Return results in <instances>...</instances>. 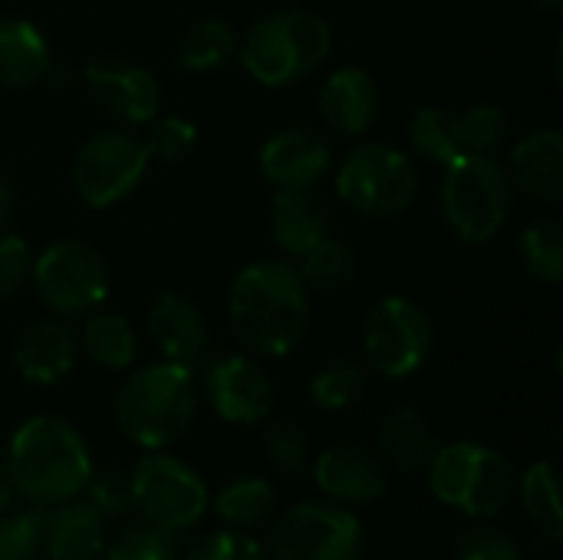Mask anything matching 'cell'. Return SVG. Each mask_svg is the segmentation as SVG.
<instances>
[{
    "mask_svg": "<svg viewBox=\"0 0 563 560\" xmlns=\"http://www.w3.org/2000/svg\"><path fill=\"white\" fill-rule=\"evenodd\" d=\"M310 320V290L294 264L267 257L234 274L228 290V323L251 356H290L307 340Z\"/></svg>",
    "mask_w": 563,
    "mask_h": 560,
    "instance_id": "cell-1",
    "label": "cell"
},
{
    "mask_svg": "<svg viewBox=\"0 0 563 560\" xmlns=\"http://www.w3.org/2000/svg\"><path fill=\"white\" fill-rule=\"evenodd\" d=\"M3 469L10 475L13 495L40 508L79 498L96 472L82 432L69 419L53 413L33 416L16 426L7 446Z\"/></svg>",
    "mask_w": 563,
    "mask_h": 560,
    "instance_id": "cell-2",
    "label": "cell"
},
{
    "mask_svg": "<svg viewBox=\"0 0 563 560\" xmlns=\"http://www.w3.org/2000/svg\"><path fill=\"white\" fill-rule=\"evenodd\" d=\"M195 373L165 360L132 370L112 399L119 432L145 452H158L181 442L195 426Z\"/></svg>",
    "mask_w": 563,
    "mask_h": 560,
    "instance_id": "cell-3",
    "label": "cell"
},
{
    "mask_svg": "<svg viewBox=\"0 0 563 560\" xmlns=\"http://www.w3.org/2000/svg\"><path fill=\"white\" fill-rule=\"evenodd\" d=\"M333 53V26L327 17L290 7L251 23L238 43V59L247 76L267 89H287L310 79Z\"/></svg>",
    "mask_w": 563,
    "mask_h": 560,
    "instance_id": "cell-4",
    "label": "cell"
},
{
    "mask_svg": "<svg viewBox=\"0 0 563 560\" xmlns=\"http://www.w3.org/2000/svg\"><path fill=\"white\" fill-rule=\"evenodd\" d=\"M426 472L432 495L445 508L478 521L498 518L518 492L515 465L498 449L468 439L435 449Z\"/></svg>",
    "mask_w": 563,
    "mask_h": 560,
    "instance_id": "cell-5",
    "label": "cell"
},
{
    "mask_svg": "<svg viewBox=\"0 0 563 560\" xmlns=\"http://www.w3.org/2000/svg\"><path fill=\"white\" fill-rule=\"evenodd\" d=\"M515 185L495 155L459 158L445 168L442 218L465 244H488L508 224Z\"/></svg>",
    "mask_w": 563,
    "mask_h": 560,
    "instance_id": "cell-6",
    "label": "cell"
},
{
    "mask_svg": "<svg viewBox=\"0 0 563 560\" xmlns=\"http://www.w3.org/2000/svg\"><path fill=\"white\" fill-rule=\"evenodd\" d=\"M336 195L360 218H399L419 198V168L396 145L360 142L336 168Z\"/></svg>",
    "mask_w": 563,
    "mask_h": 560,
    "instance_id": "cell-7",
    "label": "cell"
},
{
    "mask_svg": "<svg viewBox=\"0 0 563 560\" xmlns=\"http://www.w3.org/2000/svg\"><path fill=\"white\" fill-rule=\"evenodd\" d=\"M30 284L53 317L73 320L99 310L109 297L106 257L76 238L46 244L30 264Z\"/></svg>",
    "mask_w": 563,
    "mask_h": 560,
    "instance_id": "cell-8",
    "label": "cell"
},
{
    "mask_svg": "<svg viewBox=\"0 0 563 560\" xmlns=\"http://www.w3.org/2000/svg\"><path fill=\"white\" fill-rule=\"evenodd\" d=\"M132 512L165 531L185 535L195 528L208 512V485L205 479L181 459L168 455L165 449L142 455L129 472Z\"/></svg>",
    "mask_w": 563,
    "mask_h": 560,
    "instance_id": "cell-9",
    "label": "cell"
},
{
    "mask_svg": "<svg viewBox=\"0 0 563 560\" xmlns=\"http://www.w3.org/2000/svg\"><path fill=\"white\" fill-rule=\"evenodd\" d=\"M271 560H363L366 531L360 518L333 502H300L274 518Z\"/></svg>",
    "mask_w": 563,
    "mask_h": 560,
    "instance_id": "cell-10",
    "label": "cell"
},
{
    "mask_svg": "<svg viewBox=\"0 0 563 560\" xmlns=\"http://www.w3.org/2000/svg\"><path fill=\"white\" fill-rule=\"evenodd\" d=\"M435 347L429 314L409 297H383L363 320V353L383 380H409L426 366Z\"/></svg>",
    "mask_w": 563,
    "mask_h": 560,
    "instance_id": "cell-11",
    "label": "cell"
},
{
    "mask_svg": "<svg viewBox=\"0 0 563 560\" xmlns=\"http://www.w3.org/2000/svg\"><path fill=\"white\" fill-rule=\"evenodd\" d=\"M145 139L125 129H102L89 135L73 158V188L89 208H112L125 201L148 172Z\"/></svg>",
    "mask_w": 563,
    "mask_h": 560,
    "instance_id": "cell-12",
    "label": "cell"
},
{
    "mask_svg": "<svg viewBox=\"0 0 563 560\" xmlns=\"http://www.w3.org/2000/svg\"><path fill=\"white\" fill-rule=\"evenodd\" d=\"M205 399L228 426H261L274 413V383L251 353H231L205 370Z\"/></svg>",
    "mask_w": 563,
    "mask_h": 560,
    "instance_id": "cell-13",
    "label": "cell"
},
{
    "mask_svg": "<svg viewBox=\"0 0 563 560\" xmlns=\"http://www.w3.org/2000/svg\"><path fill=\"white\" fill-rule=\"evenodd\" d=\"M86 89L92 102L122 125H145L158 119L162 86L155 73L125 59V56H99L86 66Z\"/></svg>",
    "mask_w": 563,
    "mask_h": 560,
    "instance_id": "cell-14",
    "label": "cell"
},
{
    "mask_svg": "<svg viewBox=\"0 0 563 560\" xmlns=\"http://www.w3.org/2000/svg\"><path fill=\"white\" fill-rule=\"evenodd\" d=\"M145 327L152 343L158 347L165 363L185 366V370H201L208 360V323L205 314L198 310V304L178 290H165L148 304L145 314Z\"/></svg>",
    "mask_w": 563,
    "mask_h": 560,
    "instance_id": "cell-15",
    "label": "cell"
},
{
    "mask_svg": "<svg viewBox=\"0 0 563 560\" xmlns=\"http://www.w3.org/2000/svg\"><path fill=\"white\" fill-rule=\"evenodd\" d=\"M313 482L327 495V502L343 508L376 505L389 488V472L379 455L360 446H333L317 455Z\"/></svg>",
    "mask_w": 563,
    "mask_h": 560,
    "instance_id": "cell-16",
    "label": "cell"
},
{
    "mask_svg": "<svg viewBox=\"0 0 563 560\" xmlns=\"http://www.w3.org/2000/svg\"><path fill=\"white\" fill-rule=\"evenodd\" d=\"M257 165L274 188H317L330 175L333 152L320 132L290 125L261 145Z\"/></svg>",
    "mask_w": 563,
    "mask_h": 560,
    "instance_id": "cell-17",
    "label": "cell"
},
{
    "mask_svg": "<svg viewBox=\"0 0 563 560\" xmlns=\"http://www.w3.org/2000/svg\"><path fill=\"white\" fill-rule=\"evenodd\" d=\"M76 360L79 340L63 317H43L26 323L13 347V366L33 386H53L66 380Z\"/></svg>",
    "mask_w": 563,
    "mask_h": 560,
    "instance_id": "cell-18",
    "label": "cell"
},
{
    "mask_svg": "<svg viewBox=\"0 0 563 560\" xmlns=\"http://www.w3.org/2000/svg\"><path fill=\"white\" fill-rule=\"evenodd\" d=\"M317 106H320L323 122L336 135L360 139L379 119V86H376V79L366 69L340 66V69H333L323 79Z\"/></svg>",
    "mask_w": 563,
    "mask_h": 560,
    "instance_id": "cell-19",
    "label": "cell"
},
{
    "mask_svg": "<svg viewBox=\"0 0 563 560\" xmlns=\"http://www.w3.org/2000/svg\"><path fill=\"white\" fill-rule=\"evenodd\" d=\"M511 185L541 205H558L563 198V135L554 125H541L521 135L511 149Z\"/></svg>",
    "mask_w": 563,
    "mask_h": 560,
    "instance_id": "cell-20",
    "label": "cell"
},
{
    "mask_svg": "<svg viewBox=\"0 0 563 560\" xmlns=\"http://www.w3.org/2000/svg\"><path fill=\"white\" fill-rule=\"evenodd\" d=\"M271 234L284 254L303 257L330 234L327 201L313 188H277L271 198Z\"/></svg>",
    "mask_w": 563,
    "mask_h": 560,
    "instance_id": "cell-21",
    "label": "cell"
},
{
    "mask_svg": "<svg viewBox=\"0 0 563 560\" xmlns=\"http://www.w3.org/2000/svg\"><path fill=\"white\" fill-rule=\"evenodd\" d=\"M106 538V518L86 498H69L46 512L43 554L49 560H96Z\"/></svg>",
    "mask_w": 563,
    "mask_h": 560,
    "instance_id": "cell-22",
    "label": "cell"
},
{
    "mask_svg": "<svg viewBox=\"0 0 563 560\" xmlns=\"http://www.w3.org/2000/svg\"><path fill=\"white\" fill-rule=\"evenodd\" d=\"M53 69L43 30L23 17L0 20V89H30Z\"/></svg>",
    "mask_w": 563,
    "mask_h": 560,
    "instance_id": "cell-23",
    "label": "cell"
},
{
    "mask_svg": "<svg viewBox=\"0 0 563 560\" xmlns=\"http://www.w3.org/2000/svg\"><path fill=\"white\" fill-rule=\"evenodd\" d=\"M376 449H379V462L386 469H396L402 475H416V472H426V465L432 462L439 442H435L432 422L419 409L396 406L379 422Z\"/></svg>",
    "mask_w": 563,
    "mask_h": 560,
    "instance_id": "cell-24",
    "label": "cell"
},
{
    "mask_svg": "<svg viewBox=\"0 0 563 560\" xmlns=\"http://www.w3.org/2000/svg\"><path fill=\"white\" fill-rule=\"evenodd\" d=\"M208 505L228 528L254 531L277 515V488L264 475H238Z\"/></svg>",
    "mask_w": 563,
    "mask_h": 560,
    "instance_id": "cell-25",
    "label": "cell"
},
{
    "mask_svg": "<svg viewBox=\"0 0 563 560\" xmlns=\"http://www.w3.org/2000/svg\"><path fill=\"white\" fill-rule=\"evenodd\" d=\"M79 350L102 370L122 373L132 370L135 356H139V340H135V327L122 317V314H86V323L79 330Z\"/></svg>",
    "mask_w": 563,
    "mask_h": 560,
    "instance_id": "cell-26",
    "label": "cell"
},
{
    "mask_svg": "<svg viewBox=\"0 0 563 560\" xmlns=\"http://www.w3.org/2000/svg\"><path fill=\"white\" fill-rule=\"evenodd\" d=\"M521 508L528 515V521L534 525V531L541 535L544 545H558L563 538V508H561V475L558 465L541 459L534 465H528V472L518 482Z\"/></svg>",
    "mask_w": 563,
    "mask_h": 560,
    "instance_id": "cell-27",
    "label": "cell"
},
{
    "mask_svg": "<svg viewBox=\"0 0 563 560\" xmlns=\"http://www.w3.org/2000/svg\"><path fill=\"white\" fill-rule=\"evenodd\" d=\"M300 281L307 284V290L317 294H340L346 290L356 277H360V254L340 241V238H323L320 244H313L297 267Z\"/></svg>",
    "mask_w": 563,
    "mask_h": 560,
    "instance_id": "cell-28",
    "label": "cell"
},
{
    "mask_svg": "<svg viewBox=\"0 0 563 560\" xmlns=\"http://www.w3.org/2000/svg\"><path fill=\"white\" fill-rule=\"evenodd\" d=\"M518 257L521 267L538 284H561L563 281V221L558 215H541L525 224L518 234Z\"/></svg>",
    "mask_w": 563,
    "mask_h": 560,
    "instance_id": "cell-29",
    "label": "cell"
},
{
    "mask_svg": "<svg viewBox=\"0 0 563 560\" xmlns=\"http://www.w3.org/2000/svg\"><path fill=\"white\" fill-rule=\"evenodd\" d=\"M366 389H369V373L353 356H336L323 363L307 386L310 403L320 413H346L366 396Z\"/></svg>",
    "mask_w": 563,
    "mask_h": 560,
    "instance_id": "cell-30",
    "label": "cell"
},
{
    "mask_svg": "<svg viewBox=\"0 0 563 560\" xmlns=\"http://www.w3.org/2000/svg\"><path fill=\"white\" fill-rule=\"evenodd\" d=\"M238 56V36L224 20H201L195 23L178 43V66L185 73H211Z\"/></svg>",
    "mask_w": 563,
    "mask_h": 560,
    "instance_id": "cell-31",
    "label": "cell"
},
{
    "mask_svg": "<svg viewBox=\"0 0 563 560\" xmlns=\"http://www.w3.org/2000/svg\"><path fill=\"white\" fill-rule=\"evenodd\" d=\"M455 135L462 158L472 155H495L511 135V116L495 102H478L455 112Z\"/></svg>",
    "mask_w": 563,
    "mask_h": 560,
    "instance_id": "cell-32",
    "label": "cell"
},
{
    "mask_svg": "<svg viewBox=\"0 0 563 560\" xmlns=\"http://www.w3.org/2000/svg\"><path fill=\"white\" fill-rule=\"evenodd\" d=\"M409 142L419 158L442 165V168L462 158L459 135H455V112L445 106H422L409 119Z\"/></svg>",
    "mask_w": 563,
    "mask_h": 560,
    "instance_id": "cell-33",
    "label": "cell"
},
{
    "mask_svg": "<svg viewBox=\"0 0 563 560\" xmlns=\"http://www.w3.org/2000/svg\"><path fill=\"white\" fill-rule=\"evenodd\" d=\"M102 554L106 560H181V535L142 521L106 538Z\"/></svg>",
    "mask_w": 563,
    "mask_h": 560,
    "instance_id": "cell-34",
    "label": "cell"
},
{
    "mask_svg": "<svg viewBox=\"0 0 563 560\" xmlns=\"http://www.w3.org/2000/svg\"><path fill=\"white\" fill-rule=\"evenodd\" d=\"M46 512L49 508L30 505L23 512L7 508L0 515V560H40Z\"/></svg>",
    "mask_w": 563,
    "mask_h": 560,
    "instance_id": "cell-35",
    "label": "cell"
},
{
    "mask_svg": "<svg viewBox=\"0 0 563 560\" xmlns=\"http://www.w3.org/2000/svg\"><path fill=\"white\" fill-rule=\"evenodd\" d=\"M198 145V125L185 116H165L152 125L145 149L152 158L165 162V165H178L191 155V149Z\"/></svg>",
    "mask_w": 563,
    "mask_h": 560,
    "instance_id": "cell-36",
    "label": "cell"
},
{
    "mask_svg": "<svg viewBox=\"0 0 563 560\" xmlns=\"http://www.w3.org/2000/svg\"><path fill=\"white\" fill-rule=\"evenodd\" d=\"M455 560H525V551L515 535L485 521L459 535Z\"/></svg>",
    "mask_w": 563,
    "mask_h": 560,
    "instance_id": "cell-37",
    "label": "cell"
},
{
    "mask_svg": "<svg viewBox=\"0 0 563 560\" xmlns=\"http://www.w3.org/2000/svg\"><path fill=\"white\" fill-rule=\"evenodd\" d=\"M261 449H264V459L277 469V472H300L307 465V455H310V442L303 436V429L290 426V422H274L264 429V439H261Z\"/></svg>",
    "mask_w": 563,
    "mask_h": 560,
    "instance_id": "cell-38",
    "label": "cell"
},
{
    "mask_svg": "<svg viewBox=\"0 0 563 560\" xmlns=\"http://www.w3.org/2000/svg\"><path fill=\"white\" fill-rule=\"evenodd\" d=\"M185 560H271V554L247 531L224 528V531H211L201 541H195V548L188 551Z\"/></svg>",
    "mask_w": 563,
    "mask_h": 560,
    "instance_id": "cell-39",
    "label": "cell"
},
{
    "mask_svg": "<svg viewBox=\"0 0 563 560\" xmlns=\"http://www.w3.org/2000/svg\"><path fill=\"white\" fill-rule=\"evenodd\" d=\"M86 502L106 518V521H119L125 515H132V492H129V475L119 472H106L89 479L86 485Z\"/></svg>",
    "mask_w": 563,
    "mask_h": 560,
    "instance_id": "cell-40",
    "label": "cell"
},
{
    "mask_svg": "<svg viewBox=\"0 0 563 560\" xmlns=\"http://www.w3.org/2000/svg\"><path fill=\"white\" fill-rule=\"evenodd\" d=\"M30 244L20 234H0V300H10L30 281Z\"/></svg>",
    "mask_w": 563,
    "mask_h": 560,
    "instance_id": "cell-41",
    "label": "cell"
},
{
    "mask_svg": "<svg viewBox=\"0 0 563 560\" xmlns=\"http://www.w3.org/2000/svg\"><path fill=\"white\" fill-rule=\"evenodd\" d=\"M13 211H16V188L7 175H0V228L13 221Z\"/></svg>",
    "mask_w": 563,
    "mask_h": 560,
    "instance_id": "cell-42",
    "label": "cell"
},
{
    "mask_svg": "<svg viewBox=\"0 0 563 560\" xmlns=\"http://www.w3.org/2000/svg\"><path fill=\"white\" fill-rule=\"evenodd\" d=\"M10 502H13V485H10V475H7V469L0 462V515L10 508Z\"/></svg>",
    "mask_w": 563,
    "mask_h": 560,
    "instance_id": "cell-43",
    "label": "cell"
},
{
    "mask_svg": "<svg viewBox=\"0 0 563 560\" xmlns=\"http://www.w3.org/2000/svg\"><path fill=\"white\" fill-rule=\"evenodd\" d=\"M534 7H541V10H551V13H558L563 7V0H531Z\"/></svg>",
    "mask_w": 563,
    "mask_h": 560,
    "instance_id": "cell-44",
    "label": "cell"
}]
</instances>
